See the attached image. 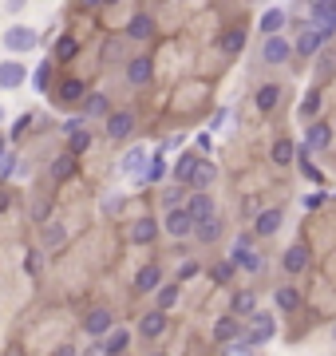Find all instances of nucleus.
I'll return each mask as SVG.
<instances>
[{"label": "nucleus", "instance_id": "nucleus-1", "mask_svg": "<svg viewBox=\"0 0 336 356\" xmlns=\"http://www.w3.org/2000/svg\"><path fill=\"white\" fill-rule=\"evenodd\" d=\"M162 230L170 234V238H190L194 234V218L186 206H170L166 210V218H162Z\"/></svg>", "mask_w": 336, "mask_h": 356}, {"label": "nucleus", "instance_id": "nucleus-2", "mask_svg": "<svg viewBox=\"0 0 336 356\" xmlns=\"http://www.w3.org/2000/svg\"><path fill=\"white\" fill-rule=\"evenodd\" d=\"M273 329H277V324H273L269 313H249V333L241 337V344H249V348H254V344H261V340L273 337Z\"/></svg>", "mask_w": 336, "mask_h": 356}, {"label": "nucleus", "instance_id": "nucleus-3", "mask_svg": "<svg viewBox=\"0 0 336 356\" xmlns=\"http://www.w3.org/2000/svg\"><path fill=\"white\" fill-rule=\"evenodd\" d=\"M36 44H40V36H36L32 28H24V24H16V28L4 32V48L8 52H32Z\"/></svg>", "mask_w": 336, "mask_h": 356}, {"label": "nucleus", "instance_id": "nucleus-4", "mask_svg": "<svg viewBox=\"0 0 336 356\" xmlns=\"http://www.w3.org/2000/svg\"><path fill=\"white\" fill-rule=\"evenodd\" d=\"M83 329H87L91 337H103V333H111L115 329V317L107 313V309H91V313L83 317Z\"/></svg>", "mask_w": 336, "mask_h": 356}, {"label": "nucleus", "instance_id": "nucleus-5", "mask_svg": "<svg viewBox=\"0 0 336 356\" xmlns=\"http://www.w3.org/2000/svg\"><path fill=\"white\" fill-rule=\"evenodd\" d=\"M261 56H265V64H285L289 56H293V44L281 40V36H269L265 48H261Z\"/></svg>", "mask_w": 336, "mask_h": 356}, {"label": "nucleus", "instance_id": "nucleus-6", "mask_svg": "<svg viewBox=\"0 0 336 356\" xmlns=\"http://www.w3.org/2000/svg\"><path fill=\"white\" fill-rule=\"evenodd\" d=\"M139 333H143V340H155L166 333V309H155V313H146L143 321H139Z\"/></svg>", "mask_w": 336, "mask_h": 356}, {"label": "nucleus", "instance_id": "nucleus-7", "mask_svg": "<svg viewBox=\"0 0 336 356\" xmlns=\"http://www.w3.org/2000/svg\"><path fill=\"white\" fill-rule=\"evenodd\" d=\"M229 261H234V265H241V269H249V274H257V269H261V258H257V254L245 242H234V249H229Z\"/></svg>", "mask_w": 336, "mask_h": 356}, {"label": "nucleus", "instance_id": "nucleus-8", "mask_svg": "<svg viewBox=\"0 0 336 356\" xmlns=\"http://www.w3.org/2000/svg\"><path fill=\"white\" fill-rule=\"evenodd\" d=\"M131 131H135V115H131V111L107 115V135H111V139H127Z\"/></svg>", "mask_w": 336, "mask_h": 356}, {"label": "nucleus", "instance_id": "nucleus-9", "mask_svg": "<svg viewBox=\"0 0 336 356\" xmlns=\"http://www.w3.org/2000/svg\"><path fill=\"white\" fill-rule=\"evenodd\" d=\"M328 143H333V127H328V123H309L304 146H309V151H324Z\"/></svg>", "mask_w": 336, "mask_h": 356}, {"label": "nucleus", "instance_id": "nucleus-10", "mask_svg": "<svg viewBox=\"0 0 336 356\" xmlns=\"http://www.w3.org/2000/svg\"><path fill=\"white\" fill-rule=\"evenodd\" d=\"M155 234H159V222H155V218H139V222L131 226V242H135V245H150V242H155Z\"/></svg>", "mask_w": 336, "mask_h": 356}, {"label": "nucleus", "instance_id": "nucleus-11", "mask_svg": "<svg viewBox=\"0 0 336 356\" xmlns=\"http://www.w3.org/2000/svg\"><path fill=\"white\" fill-rule=\"evenodd\" d=\"M127 344H131V333H127V329H111V333H107V340L99 344V353H103V356H119Z\"/></svg>", "mask_w": 336, "mask_h": 356}, {"label": "nucleus", "instance_id": "nucleus-12", "mask_svg": "<svg viewBox=\"0 0 336 356\" xmlns=\"http://www.w3.org/2000/svg\"><path fill=\"white\" fill-rule=\"evenodd\" d=\"M281 230V210H261L254 222V234L257 238H269V234H277Z\"/></svg>", "mask_w": 336, "mask_h": 356}, {"label": "nucleus", "instance_id": "nucleus-13", "mask_svg": "<svg viewBox=\"0 0 336 356\" xmlns=\"http://www.w3.org/2000/svg\"><path fill=\"white\" fill-rule=\"evenodd\" d=\"M186 210H190L194 222H206V218H214V202H210L206 190H198V194L190 198V206H186Z\"/></svg>", "mask_w": 336, "mask_h": 356}, {"label": "nucleus", "instance_id": "nucleus-14", "mask_svg": "<svg viewBox=\"0 0 336 356\" xmlns=\"http://www.w3.org/2000/svg\"><path fill=\"white\" fill-rule=\"evenodd\" d=\"M28 80V71H24V64H0V87H20V83Z\"/></svg>", "mask_w": 336, "mask_h": 356}, {"label": "nucleus", "instance_id": "nucleus-15", "mask_svg": "<svg viewBox=\"0 0 336 356\" xmlns=\"http://www.w3.org/2000/svg\"><path fill=\"white\" fill-rule=\"evenodd\" d=\"M324 40H328V36L320 32L317 24H313V28H309V32L301 36V40H297V52H301V56H313V52L320 48V44H324Z\"/></svg>", "mask_w": 336, "mask_h": 356}, {"label": "nucleus", "instance_id": "nucleus-16", "mask_svg": "<svg viewBox=\"0 0 336 356\" xmlns=\"http://www.w3.org/2000/svg\"><path fill=\"white\" fill-rule=\"evenodd\" d=\"M127 80L135 83V87H143V83L150 80V60H146V56H139V60L127 64Z\"/></svg>", "mask_w": 336, "mask_h": 356}, {"label": "nucleus", "instance_id": "nucleus-17", "mask_svg": "<svg viewBox=\"0 0 336 356\" xmlns=\"http://www.w3.org/2000/svg\"><path fill=\"white\" fill-rule=\"evenodd\" d=\"M71 175H76V155L67 151V155H60V159L52 162V178H56V182H67Z\"/></svg>", "mask_w": 336, "mask_h": 356}, {"label": "nucleus", "instance_id": "nucleus-18", "mask_svg": "<svg viewBox=\"0 0 336 356\" xmlns=\"http://www.w3.org/2000/svg\"><path fill=\"white\" fill-rule=\"evenodd\" d=\"M214 178H218V170H214V162L210 159H198V166H194V186H198V190H206L210 182H214Z\"/></svg>", "mask_w": 336, "mask_h": 356}, {"label": "nucleus", "instance_id": "nucleus-19", "mask_svg": "<svg viewBox=\"0 0 336 356\" xmlns=\"http://www.w3.org/2000/svg\"><path fill=\"white\" fill-rule=\"evenodd\" d=\"M159 281H162L159 265H146V269H139V277H135V285H139L143 293H155V289H159Z\"/></svg>", "mask_w": 336, "mask_h": 356}, {"label": "nucleus", "instance_id": "nucleus-20", "mask_svg": "<svg viewBox=\"0 0 336 356\" xmlns=\"http://www.w3.org/2000/svg\"><path fill=\"white\" fill-rule=\"evenodd\" d=\"M304 265H309V249H304V245L285 249V269L289 274H304Z\"/></svg>", "mask_w": 336, "mask_h": 356}, {"label": "nucleus", "instance_id": "nucleus-21", "mask_svg": "<svg viewBox=\"0 0 336 356\" xmlns=\"http://www.w3.org/2000/svg\"><path fill=\"white\" fill-rule=\"evenodd\" d=\"M277 103H281V87H277V83H265V87H257V107H261V111H273Z\"/></svg>", "mask_w": 336, "mask_h": 356}, {"label": "nucleus", "instance_id": "nucleus-22", "mask_svg": "<svg viewBox=\"0 0 336 356\" xmlns=\"http://www.w3.org/2000/svg\"><path fill=\"white\" fill-rule=\"evenodd\" d=\"M150 32H155V20L146 16V12H139V16L127 24V36H131V40H146Z\"/></svg>", "mask_w": 336, "mask_h": 356}, {"label": "nucleus", "instance_id": "nucleus-23", "mask_svg": "<svg viewBox=\"0 0 336 356\" xmlns=\"http://www.w3.org/2000/svg\"><path fill=\"white\" fill-rule=\"evenodd\" d=\"M194 166H198V155H178V162H175V182H190L194 178Z\"/></svg>", "mask_w": 336, "mask_h": 356}, {"label": "nucleus", "instance_id": "nucleus-24", "mask_svg": "<svg viewBox=\"0 0 336 356\" xmlns=\"http://www.w3.org/2000/svg\"><path fill=\"white\" fill-rule=\"evenodd\" d=\"M273 301H277V309H281V313H293V309L301 305V293L293 289V285H281V289H277V297H273Z\"/></svg>", "mask_w": 336, "mask_h": 356}, {"label": "nucleus", "instance_id": "nucleus-25", "mask_svg": "<svg viewBox=\"0 0 336 356\" xmlns=\"http://www.w3.org/2000/svg\"><path fill=\"white\" fill-rule=\"evenodd\" d=\"M143 162H146V146H135V151L123 155V170L127 175H143Z\"/></svg>", "mask_w": 336, "mask_h": 356}, {"label": "nucleus", "instance_id": "nucleus-26", "mask_svg": "<svg viewBox=\"0 0 336 356\" xmlns=\"http://www.w3.org/2000/svg\"><path fill=\"white\" fill-rule=\"evenodd\" d=\"M293 155H297V146L289 143V139H277V143H273V162H277V166H289Z\"/></svg>", "mask_w": 336, "mask_h": 356}, {"label": "nucleus", "instance_id": "nucleus-27", "mask_svg": "<svg viewBox=\"0 0 336 356\" xmlns=\"http://www.w3.org/2000/svg\"><path fill=\"white\" fill-rule=\"evenodd\" d=\"M238 333H241V324L234 317H222V321L214 324V340H234Z\"/></svg>", "mask_w": 336, "mask_h": 356}, {"label": "nucleus", "instance_id": "nucleus-28", "mask_svg": "<svg viewBox=\"0 0 336 356\" xmlns=\"http://www.w3.org/2000/svg\"><path fill=\"white\" fill-rule=\"evenodd\" d=\"M281 28H285V12H281V8H273V12H265V16H261V32L277 36Z\"/></svg>", "mask_w": 336, "mask_h": 356}, {"label": "nucleus", "instance_id": "nucleus-29", "mask_svg": "<svg viewBox=\"0 0 336 356\" xmlns=\"http://www.w3.org/2000/svg\"><path fill=\"white\" fill-rule=\"evenodd\" d=\"M194 234H198V242H214V238H218V234H222V226H218V222H214V218H206V222H194Z\"/></svg>", "mask_w": 336, "mask_h": 356}, {"label": "nucleus", "instance_id": "nucleus-30", "mask_svg": "<svg viewBox=\"0 0 336 356\" xmlns=\"http://www.w3.org/2000/svg\"><path fill=\"white\" fill-rule=\"evenodd\" d=\"M317 111H320V91H309V96L301 99L297 115H301V119H317Z\"/></svg>", "mask_w": 336, "mask_h": 356}, {"label": "nucleus", "instance_id": "nucleus-31", "mask_svg": "<svg viewBox=\"0 0 336 356\" xmlns=\"http://www.w3.org/2000/svg\"><path fill=\"white\" fill-rule=\"evenodd\" d=\"M218 44H222V52H241L245 48V32H241V28H229Z\"/></svg>", "mask_w": 336, "mask_h": 356}, {"label": "nucleus", "instance_id": "nucleus-32", "mask_svg": "<svg viewBox=\"0 0 336 356\" xmlns=\"http://www.w3.org/2000/svg\"><path fill=\"white\" fill-rule=\"evenodd\" d=\"M60 99H64V103H76V99H83V83L80 80H64V83H60Z\"/></svg>", "mask_w": 336, "mask_h": 356}, {"label": "nucleus", "instance_id": "nucleus-33", "mask_svg": "<svg viewBox=\"0 0 336 356\" xmlns=\"http://www.w3.org/2000/svg\"><path fill=\"white\" fill-rule=\"evenodd\" d=\"M87 146H91V135H87L83 127H76L71 131V146H67V151H71V155H83Z\"/></svg>", "mask_w": 336, "mask_h": 356}, {"label": "nucleus", "instance_id": "nucleus-34", "mask_svg": "<svg viewBox=\"0 0 336 356\" xmlns=\"http://www.w3.org/2000/svg\"><path fill=\"white\" fill-rule=\"evenodd\" d=\"M83 115H107V96H87V103H83Z\"/></svg>", "mask_w": 336, "mask_h": 356}, {"label": "nucleus", "instance_id": "nucleus-35", "mask_svg": "<svg viewBox=\"0 0 336 356\" xmlns=\"http://www.w3.org/2000/svg\"><path fill=\"white\" fill-rule=\"evenodd\" d=\"M76 52H80V44H76V40H71V36H64V40H60V44H56V60H71V56H76Z\"/></svg>", "mask_w": 336, "mask_h": 356}, {"label": "nucleus", "instance_id": "nucleus-36", "mask_svg": "<svg viewBox=\"0 0 336 356\" xmlns=\"http://www.w3.org/2000/svg\"><path fill=\"white\" fill-rule=\"evenodd\" d=\"M210 277H214V281H218V285H225V281H229V277H234V261H218V265H214V269H210Z\"/></svg>", "mask_w": 336, "mask_h": 356}, {"label": "nucleus", "instance_id": "nucleus-37", "mask_svg": "<svg viewBox=\"0 0 336 356\" xmlns=\"http://www.w3.org/2000/svg\"><path fill=\"white\" fill-rule=\"evenodd\" d=\"M234 313H254V293H238L234 297Z\"/></svg>", "mask_w": 336, "mask_h": 356}, {"label": "nucleus", "instance_id": "nucleus-38", "mask_svg": "<svg viewBox=\"0 0 336 356\" xmlns=\"http://www.w3.org/2000/svg\"><path fill=\"white\" fill-rule=\"evenodd\" d=\"M178 301V285H166V289H159V309H170Z\"/></svg>", "mask_w": 336, "mask_h": 356}, {"label": "nucleus", "instance_id": "nucleus-39", "mask_svg": "<svg viewBox=\"0 0 336 356\" xmlns=\"http://www.w3.org/2000/svg\"><path fill=\"white\" fill-rule=\"evenodd\" d=\"M301 170H304V178H313V182H320V170L313 166V162H309V146L301 151Z\"/></svg>", "mask_w": 336, "mask_h": 356}, {"label": "nucleus", "instance_id": "nucleus-40", "mask_svg": "<svg viewBox=\"0 0 336 356\" xmlns=\"http://www.w3.org/2000/svg\"><path fill=\"white\" fill-rule=\"evenodd\" d=\"M64 242V226H44V245H60Z\"/></svg>", "mask_w": 336, "mask_h": 356}, {"label": "nucleus", "instance_id": "nucleus-41", "mask_svg": "<svg viewBox=\"0 0 336 356\" xmlns=\"http://www.w3.org/2000/svg\"><path fill=\"white\" fill-rule=\"evenodd\" d=\"M182 198H186V190H182V182H178L175 190H166V210H170V206H182Z\"/></svg>", "mask_w": 336, "mask_h": 356}, {"label": "nucleus", "instance_id": "nucleus-42", "mask_svg": "<svg viewBox=\"0 0 336 356\" xmlns=\"http://www.w3.org/2000/svg\"><path fill=\"white\" fill-rule=\"evenodd\" d=\"M194 274H198V265H194V261H186V265H182V269H178V281H190Z\"/></svg>", "mask_w": 336, "mask_h": 356}, {"label": "nucleus", "instance_id": "nucleus-43", "mask_svg": "<svg viewBox=\"0 0 336 356\" xmlns=\"http://www.w3.org/2000/svg\"><path fill=\"white\" fill-rule=\"evenodd\" d=\"M229 356H249V344H241V340H238V344L229 348Z\"/></svg>", "mask_w": 336, "mask_h": 356}, {"label": "nucleus", "instance_id": "nucleus-44", "mask_svg": "<svg viewBox=\"0 0 336 356\" xmlns=\"http://www.w3.org/2000/svg\"><path fill=\"white\" fill-rule=\"evenodd\" d=\"M24 4H28V0H4V8H8V12H20Z\"/></svg>", "mask_w": 336, "mask_h": 356}, {"label": "nucleus", "instance_id": "nucleus-45", "mask_svg": "<svg viewBox=\"0 0 336 356\" xmlns=\"http://www.w3.org/2000/svg\"><path fill=\"white\" fill-rule=\"evenodd\" d=\"M56 356H76V348H71V344H64V348H56Z\"/></svg>", "mask_w": 336, "mask_h": 356}, {"label": "nucleus", "instance_id": "nucleus-46", "mask_svg": "<svg viewBox=\"0 0 336 356\" xmlns=\"http://www.w3.org/2000/svg\"><path fill=\"white\" fill-rule=\"evenodd\" d=\"M4 206H8V198H4V194H0V210H4Z\"/></svg>", "mask_w": 336, "mask_h": 356}, {"label": "nucleus", "instance_id": "nucleus-47", "mask_svg": "<svg viewBox=\"0 0 336 356\" xmlns=\"http://www.w3.org/2000/svg\"><path fill=\"white\" fill-rule=\"evenodd\" d=\"M83 4H91V8H96V4H103V0H83Z\"/></svg>", "mask_w": 336, "mask_h": 356}, {"label": "nucleus", "instance_id": "nucleus-48", "mask_svg": "<svg viewBox=\"0 0 336 356\" xmlns=\"http://www.w3.org/2000/svg\"><path fill=\"white\" fill-rule=\"evenodd\" d=\"M103 4H119V0H103Z\"/></svg>", "mask_w": 336, "mask_h": 356}, {"label": "nucleus", "instance_id": "nucleus-49", "mask_svg": "<svg viewBox=\"0 0 336 356\" xmlns=\"http://www.w3.org/2000/svg\"><path fill=\"white\" fill-rule=\"evenodd\" d=\"M150 356H162V353H150Z\"/></svg>", "mask_w": 336, "mask_h": 356}]
</instances>
